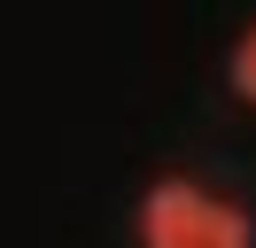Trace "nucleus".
<instances>
[{
    "instance_id": "obj_1",
    "label": "nucleus",
    "mask_w": 256,
    "mask_h": 248,
    "mask_svg": "<svg viewBox=\"0 0 256 248\" xmlns=\"http://www.w3.org/2000/svg\"><path fill=\"white\" fill-rule=\"evenodd\" d=\"M140 240L148 248H248V217L186 178H163L140 202Z\"/></svg>"
},
{
    "instance_id": "obj_2",
    "label": "nucleus",
    "mask_w": 256,
    "mask_h": 248,
    "mask_svg": "<svg viewBox=\"0 0 256 248\" xmlns=\"http://www.w3.org/2000/svg\"><path fill=\"white\" fill-rule=\"evenodd\" d=\"M233 86H240V93L256 101V31H248V39L233 46Z\"/></svg>"
}]
</instances>
